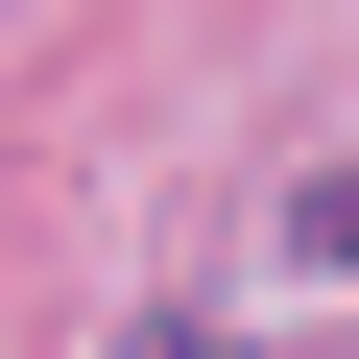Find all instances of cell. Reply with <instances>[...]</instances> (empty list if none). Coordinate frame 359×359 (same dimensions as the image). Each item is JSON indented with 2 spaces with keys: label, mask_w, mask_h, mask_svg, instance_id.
I'll return each instance as SVG.
<instances>
[{
  "label": "cell",
  "mask_w": 359,
  "mask_h": 359,
  "mask_svg": "<svg viewBox=\"0 0 359 359\" xmlns=\"http://www.w3.org/2000/svg\"><path fill=\"white\" fill-rule=\"evenodd\" d=\"M287 240H311V264L359 287V168H311V192H287Z\"/></svg>",
  "instance_id": "obj_1"
},
{
  "label": "cell",
  "mask_w": 359,
  "mask_h": 359,
  "mask_svg": "<svg viewBox=\"0 0 359 359\" xmlns=\"http://www.w3.org/2000/svg\"><path fill=\"white\" fill-rule=\"evenodd\" d=\"M144 359H216V335H192V311H168V335H144Z\"/></svg>",
  "instance_id": "obj_2"
}]
</instances>
